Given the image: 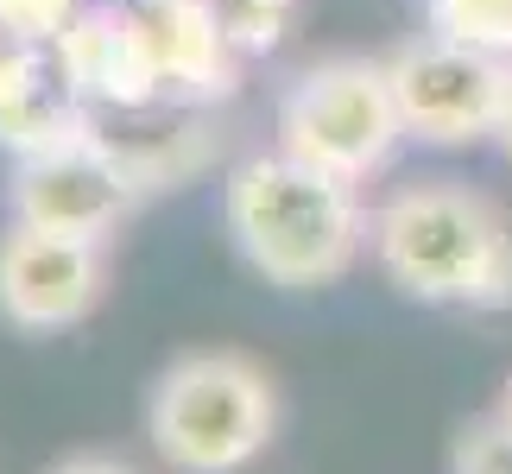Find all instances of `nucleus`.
Returning a JSON list of instances; mask_svg holds the SVG:
<instances>
[{
	"label": "nucleus",
	"instance_id": "f257e3e1",
	"mask_svg": "<svg viewBox=\"0 0 512 474\" xmlns=\"http://www.w3.org/2000/svg\"><path fill=\"white\" fill-rule=\"evenodd\" d=\"M222 222L234 253L279 291H317L336 285L361 260L373 215L361 190L336 171H317L304 158L253 152L222 184Z\"/></svg>",
	"mask_w": 512,
	"mask_h": 474
},
{
	"label": "nucleus",
	"instance_id": "f03ea898",
	"mask_svg": "<svg viewBox=\"0 0 512 474\" xmlns=\"http://www.w3.org/2000/svg\"><path fill=\"white\" fill-rule=\"evenodd\" d=\"M373 266L411 304L506 310L512 304V215L468 184H411L373 209Z\"/></svg>",
	"mask_w": 512,
	"mask_h": 474
},
{
	"label": "nucleus",
	"instance_id": "7ed1b4c3",
	"mask_svg": "<svg viewBox=\"0 0 512 474\" xmlns=\"http://www.w3.org/2000/svg\"><path fill=\"white\" fill-rule=\"evenodd\" d=\"M146 437L177 474H241L279 437V386L234 348H196L152 380Z\"/></svg>",
	"mask_w": 512,
	"mask_h": 474
},
{
	"label": "nucleus",
	"instance_id": "20e7f679",
	"mask_svg": "<svg viewBox=\"0 0 512 474\" xmlns=\"http://www.w3.org/2000/svg\"><path fill=\"white\" fill-rule=\"evenodd\" d=\"M405 121L392 102L386 57H317L279 95V146L317 171L367 184L399 152Z\"/></svg>",
	"mask_w": 512,
	"mask_h": 474
},
{
	"label": "nucleus",
	"instance_id": "39448f33",
	"mask_svg": "<svg viewBox=\"0 0 512 474\" xmlns=\"http://www.w3.org/2000/svg\"><path fill=\"white\" fill-rule=\"evenodd\" d=\"M392 102H399L405 140L418 146H475L500 133L506 95H512V64L487 57L475 45H456L443 32L405 38L386 57Z\"/></svg>",
	"mask_w": 512,
	"mask_h": 474
},
{
	"label": "nucleus",
	"instance_id": "423d86ee",
	"mask_svg": "<svg viewBox=\"0 0 512 474\" xmlns=\"http://www.w3.org/2000/svg\"><path fill=\"white\" fill-rule=\"evenodd\" d=\"M108 253L102 241H76L32 222L0 228V323L19 335H64L102 304Z\"/></svg>",
	"mask_w": 512,
	"mask_h": 474
},
{
	"label": "nucleus",
	"instance_id": "0eeeda50",
	"mask_svg": "<svg viewBox=\"0 0 512 474\" xmlns=\"http://www.w3.org/2000/svg\"><path fill=\"white\" fill-rule=\"evenodd\" d=\"M140 184L114 165L95 140H64L51 152L13 158L7 171V215L51 234H76V241H108L114 228L140 209Z\"/></svg>",
	"mask_w": 512,
	"mask_h": 474
},
{
	"label": "nucleus",
	"instance_id": "6e6552de",
	"mask_svg": "<svg viewBox=\"0 0 512 474\" xmlns=\"http://www.w3.org/2000/svg\"><path fill=\"white\" fill-rule=\"evenodd\" d=\"M83 140H95L146 196L184 190L222 152V127L196 102H140V108H89Z\"/></svg>",
	"mask_w": 512,
	"mask_h": 474
},
{
	"label": "nucleus",
	"instance_id": "1a4fd4ad",
	"mask_svg": "<svg viewBox=\"0 0 512 474\" xmlns=\"http://www.w3.org/2000/svg\"><path fill=\"white\" fill-rule=\"evenodd\" d=\"M133 26H140L152 83H159L165 102L215 108L234 95L241 51H234L215 0H146V7H133Z\"/></svg>",
	"mask_w": 512,
	"mask_h": 474
},
{
	"label": "nucleus",
	"instance_id": "9d476101",
	"mask_svg": "<svg viewBox=\"0 0 512 474\" xmlns=\"http://www.w3.org/2000/svg\"><path fill=\"white\" fill-rule=\"evenodd\" d=\"M57 70L76 89L83 108H140V102H165L159 83H152L140 26H133L127 0H95L70 19L64 32L51 38Z\"/></svg>",
	"mask_w": 512,
	"mask_h": 474
},
{
	"label": "nucleus",
	"instance_id": "9b49d317",
	"mask_svg": "<svg viewBox=\"0 0 512 474\" xmlns=\"http://www.w3.org/2000/svg\"><path fill=\"white\" fill-rule=\"evenodd\" d=\"M83 121H89V108L64 83L57 51L0 26V152H13V158L51 152V146L76 140Z\"/></svg>",
	"mask_w": 512,
	"mask_h": 474
},
{
	"label": "nucleus",
	"instance_id": "f8f14e48",
	"mask_svg": "<svg viewBox=\"0 0 512 474\" xmlns=\"http://www.w3.org/2000/svg\"><path fill=\"white\" fill-rule=\"evenodd\" d=\"M430 32L512 64V0H424Z\"/></svg>",
	"mask_w": 512,
	"mask_h": 474
},
{
	"label": "nucleus",
	"instance_id": "ddd939ff",
	"mask_svg": "<svg viewBox=\"0 0 512 474\" xmlns=\"http://www.w3.org/2000/svg\"><path fill=\"white\" fill-rule=\"evenodd\" d=\"M215 13H222L234 51H241V57H266V51L285 45L291 19H298V0H215Z\"/></svg>",
	"mask_w": 512,
	"mask_h": 474
},
{
	"label": "nucleus",
	"instance_id": "4468645a",
	"mask_svg": "<svg viewBox=\"0 0 512 474\" xmlns=\"http://www.w3.org/2000/svg\"><path fill=\"white\" fill-rule=\"evenodd\" d=\"M449 474H512V424L500 411L468 418L449 443Z\"/></svg>",
	"mask_w": 512,
	"mask_h": 474
},
{
	"label": "nucleus",
	"instance_id": "2eb2a0df",
	"mask_svg": "<svg viewBox=\"0 0 512 474\" xmlns=\"http://www.w3.org/2000/svg\"><path fill=\"white\" fill-rule=\"evenodd\" d=\"M83 7H89V0H0V26H13V32L38 38V45H51V38L64 32Z\"/></svg>",
	"mask_w": 512,
	"mask_h": 474
},
{
	"label": "nucleus",
	"instance_id": "dca6fc26",
	"mask_svg": "<svg viewBox=\"0 0 512 474\" xmlns=\"http://www.w3.org/2000/svg\"><path fill=\"white\" fill-rule=\"evenodd\" d=\"M51 474H133L127 462H114V456H64Z\"/></svg>",
	"mask_w": 512,
	"mask_h": 474
},
{
	"label": "nucleus",
	"instance_id": "f3484780",
	"mask_svg": "<svg viewBox=\"0 0 512 474\" xmlns=\"http://www.w3.org/2000/svg\"><path fill=\"white\" fill-rule=\"evenodd\" d=\"M494 140H500V152L512 158V95H506V114H500V133H494Z\"/></svg>",
	"mask_w": 512,
	"mask_h": 474
},
{
	"label": "nucleus",
	"instance_id": "a211bd4d",
	"mask_svg": "<svg viewBox=\"0 0 512 474\" xmlns=\"http://www.w3.org/2000/svg\"><path fill=\"white\" fill-rule=\"evenodd\" d=\"M500 418L512 424V380H506V392H500Z\"/></svg>",
	"mask_w": 512,
	"mask_h": 474
},
{
	"label": "nucleus",
	"instance_id": "6ab92c4d",
	"mask_svg": "<svg viewBox=\"0 0 512 474\" xmlns=\"http://www.w3.org/2000/svg\"><path fill=\"white\" fill-rule=\"evenodd\" d=\"M127 7H146V0H127Z\"/></svg>",
	"mask_w": 512,
	"mask_h": 474
}]
</instances>
